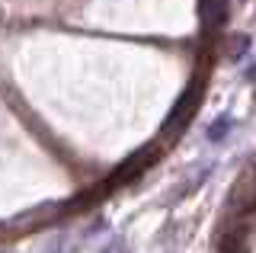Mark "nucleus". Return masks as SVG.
<instances>
[{
    "label": "nucleus",
    "instance_id": "f257e3e1",
    "mask_svg": "<svg viewBox=\"0 0 256 253\" xmlns=\"http://www.w3.org/2000/svg\"><path fill=\"white\" fill-rule=\"evenodd\" d=\"M157 157H160V151H157L154 144H150V148H141V151H134L132 157H128V160H122V164H118V167L109 173V180H106L102 186H106V189H116V186H125V183H132V180H138L141 173H144V170L150 167V164L157 160Z\"/></svg>",
    "mask_w": 256,
    "mask_h": 253
},
{
    "label": "nucleus",
    "instance_id": "f03ea898",
    "mask_svg": "<svg viewBox=\"0 0 256 253\" xmlns=\"http://www.w3.org/2000/svg\"><path fill=\"white\" fill-rule=\"evenodd\" d=\"M198 102H202V84H192L186 93H182L180 100H176V106L170 109V118H166L164 132H180L182 125H189V118L196 116Z\"/></svg>",
    "mask_w": 256,
    "mask_h": 253
},
{
    "label": "nucleus",
    "instance_id": "7ed1b4c3",
    "mask_svg": "<svg viewBox=\"0 0 256 253\" xmlns=\"http://www.w3.org/2000/svg\"><path fill=\"white\" fill-rule=\"evenodd\" d=\"M198 20L208 32H214L228 20V0H198Z\"/></svg>",
    "mask_w": 256,
    "mask_h": 253
},
{
    "label": "nucleus",
    "instance_id": "20e7f679",
    "mask_svg": "<svg viewBox=\"0 0 256 253\" xmlns=\"http://www.w3.org/2000/svg\"><path fill=\"white\" fill-rule=\"evenodd\" d=\"M228 132H230V118H221V122H214L212 128H208V138H214V141H218L221 135H228Z\"/></svg>",
    "mask_w": 256,
    "mask_h": 253
},
{
    "label": "nucleus",
    "instance_id": "39448f33",
    "mask_svg": "<svg viewBox=\"0 0 256 253\" xmlns=\"http://www.w3.org/2000/svg\"><path fill=\"white\" fill-rule=\"evenodd\" d=\"M246 80H250V84H256V64H253L250 70H246Z\"/></svg>",
    "mask_w": 256,
    "mask_h": 253
}]
</instances>
